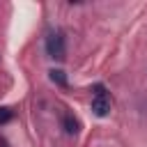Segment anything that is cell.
Listing matches in <instances>:
<instances>
[{"label":"cell","instance_id":"obj_1","mask_svg":"<svg viewBox=\"0 0 147 147\" xmlns=\"http://www.w3.org/2000/svg\"><path fill=\"white\" fill-rule=\"evenodd\" d=\"M46 53H48V57H53L57 62H62L67 57V41H64V34L60 30L48 32V37H46Z\"/></svg>","mask_w":147,"mask_h":147},{"label":"cell","instance_id":"obj_5","mask_svg":"<svg viewBox=\"0 0 147 147\" xmlns=\"http://www.w3.org/2000/svg\"><path fill=\"white\" fill-rule=\"evenodd\" d=\"M11 119V110L9 108H0V124H7Z\"/></svg>","mask_w":147,"mask_h":147},{"label":"cell","instance_id":"obj_2","mask_svg":"<svg viewBox=\"0 0 147 147\" xmlns=\"http://www.w3.org/2000/svg\"><path fill=\"white\" fill-rule=\"evenodd\" d=\"M92 113L96 117H106L110 113V96L106 94L103 87H96V92L92 96Z\"/></svg>","mask_w":147,"mask_h":147},{"label":"cell","instance_id":"obj_4","mask_svg":"<svg viewBox=\"0 0 147 147\" xmlns=\"http://www.w3.org/2000/svg\"><path fill=\"white\" fill-rule=\"evenodd\" d=\"M48 74H51V80H53V83H57V85H62V87L67 85V76H64V71H60V69H51Z\"/></svg>","mask_w":147,"mask_h":147},{"label":"cell","instance_id":"obj_3","mask_svg":"<svg viewBox=\"0 0 147 147\" xmlns=\"http://www.w3.org/2000/svg\"><path fill=\"white\" fill-rule=\"evenodd\" d=\"M62 129H64L69 136H76V133H78V119H76L71 113H62Z\"/></svg>","mask_w":147,"mask_h":147}]
</instances>
